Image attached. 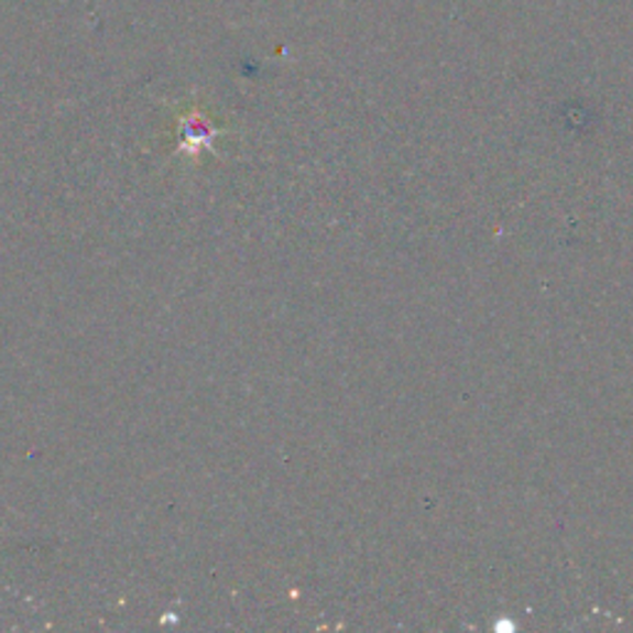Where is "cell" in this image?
<instances>
[{
	"label": "cell",
	"instance_id": "6da1fadb",
	"mask_svg": "<svg viewBox=\"0 0 633 633\" xmlns=\"http://www.w3.org/2000/svg\"><path fill=\"white\" fill-rule=\"evenodd\" d=\"M218 134V127L210 124V119L204 114H188L181 119V132H178V146L184 154L198 156L204 149L214 152V139Z\"/></svg>",
	"mask_w": 633,
	"mask_h": 633
}]
</instances>
